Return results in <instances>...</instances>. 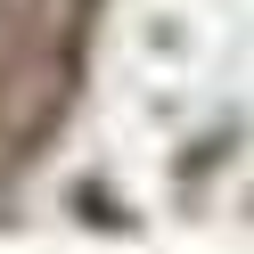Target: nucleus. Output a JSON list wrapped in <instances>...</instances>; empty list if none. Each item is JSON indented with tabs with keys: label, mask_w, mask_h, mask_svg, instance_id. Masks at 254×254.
Instances as JSON below:
<instances>
[{
	"label": "nucleus",
	"mask_w": 254,
	"mask_h": 254,
	"mask_svg": "<svg viewBox=\"0 0 254 254\" xmlns=\"http://www.w3.org/2000/svg\"><path fill=\"white\" fill-rule=\"evenodd\" d=\"M99 0H0V164H25L66 123Z\"/></svg>",
	"instance_id": "f257e3e1"
}]
</instances>
